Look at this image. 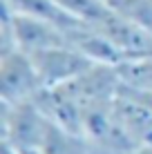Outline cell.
I'll list each match as a JSON object with an SVG mask.
<instances>
[{"label":"cell","instance_id":"obj_4","mask_svg":"<svg viewBox=\"0 0 152 154\" xmlns=\"http://www.w3.org/2000/svg\"><path fill=\"white\" fill-rule=\"evenodd\" d=\"M112 116L137 147L152 143V114L123 89L112 103Z\"/></svg>","mask_w":152,"mask_h":154},{"label":"cell","instance_id":"obj_1","mask_svg":"<svg viewBox=\"0 0 152 154\" xmlns=\"http://www.w3.org/2000/svg\"><path fill=\"white\" fill-rule=\"evenodd\" d=\"M2 141L14 145L16 150H27V147H43L51 130V119L43 112L38 103L25 100L16 105H2Z\"/></svg>","mask_w":152,"mask_h":154},{"label":"cell","instance_id":"obj_9","mask_svg":"<svg viewBox=\"0 0 152 154\" xmlns=\"http://www.w3.org/2000/svg\"><path fill=\"white\" fill-rule=\"evenodd\" d=\"M2 154H18V150H16L14 145H9V143L2 141Z\"/></svg>","mask_w":152,"mask_h":154},{"label":"cell","instance_id":"obj_6","mask_svg":"<svg viewBox=\"0 0 152 154\" xmlns=\"http://www.w3.org/2000/svg\"><path fill=\"white\" fill-rule=\"evenodd\" d=\"M121 85L137 92H152V54L121 60L116 65Z\"/></svg>","mask_w":152,"mask_h":154},{"label":"cell","instance_id":"obj_8","mask_svg":"<svg viewBox=\"0 0 152 154\" xmlns=\"http://www.w3.org/2000/svg\"><path fill=\"white\" fill-rule=\"evenodd\" d=\"M18 154H47L43 147H27V150H18Z\"/></svg>","mask_w":152,"mask_h":154},{"label":"cell","instance_id":"obj_3","mask_svg":"<svg viewBox=\"0 0 152 154\" xmlns=\"http://www.w3.org/2000/svg\"><path fill=\"white\" fill-rule=\"evenodd\" d=\"M29 56L34 60L45 87L67 85L74 78H78L81 74H85L90 67L96 65L92 58H87L83 51H78L72 45H58V47L36 51V54H29Z\"/></svg>","mask_w":152,"mask_h":154},{"label":"cell","instance_id":"obj_2","mask_svg":"<svg viewBox=\"0 0 152 154\" xmlns=\"http://www.w3.org/2000/svg\"><path fill=\"white\" fill-rule=\"evenodd\" d=\"M45 89L34 60L20 49L0 54V96L2 105L34 100Z\"/></svg>","mask_w":152,"mask_h":154},{"label":"cell","instance_id":"obj_5","mask_svg":"<svg viewBox=\"0 0 152 154\" xmlns=\"http://www.w3.org/2000/svg\"><path fill=\"white\" fill-rule=\"evenodd\" d=\"M2 5L5 9H9L14 14H23V16H31V18L51 23L58 29H63L65 34L85 25L83 20L74 18L70 11H65L56 0H2Z\"/></svg>","mask_w":152,"mask_h":154},{"label":"cell","instance_id":"obj_7","mask_svg":"<svg viewBox=\"0 0 152 154\" xmlns=\"http://www.w3.org/2000/svg\"><path fill=\"white\" fill-rule=\"evenodd\" d=\"M105 5L121 18L152 34V0H105Z\"/></svg>","mask_w":152,"mask_h":154}]
</instances>
